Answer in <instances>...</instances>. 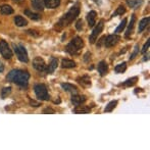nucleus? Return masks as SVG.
I'll list each match as a JSON object with an SVG mask.
<instances>
[{"label":"nucleus","instance_id":"6","mask_svg":"<svg viewBox=\"0 0 150 150\" xmlns=\"http://www.w3.org/2000/svg\"><path fill=\"white\" fill-rule=\"evenodd\" d=\"M0 53L5 59H10L12 57L11 49L9 48V45L7 44V42H5L4 40L0 41Z\"/></svg>","mask_w":150,"mask_h":150},{"label":"nucleus","instance_id":"5","mask_svg":"<svg viewBox=\"0 0 150 150\" xmlns=\"http://www.w3.org/2000/svg\"><path fill=\"white\" fill-rule=\"evenodd\" d=\"M14 52H16V56L21 61L23 62H28L29 57H28V52H27L26 48L22 45H14Z\"/></svg>","mask_w":150,"mask_h":150},{"label":"nucleus","instance_id":"29","mask_svg":"<svg viewBox=\"0 0 150 150\" xmlns=\"http://www.w3.org/2000/svg\"><path fill=\"white\" fill-rule=\"evenodd\" d=\"M127 22H128V20H127V18H124V20L122 21V23L120 24V26L117 28V30H115V33H120V32L124 30L125 27H126V25H127Z\"/></svg>","mask_w":150,"mask_h":150},{"label":"nucleus","instance_id":"38","mask_svg":"<svg viewBox=\"0 0 150 150\" xmlns=\"http://www.w3.org/2000/svg\"><path fill=\"white\" fill-rule=\"evenodd\" d=\"M3 71H4V65L2 64L1 62H0V73H2Z\"/></svg>","mask_w":150,"mask_h":150},{"label":"nucleus","instance_id":"2","mask_svg":"<svg viewBox=\"0 0 150 150\" xmlns=\"http://www.w3.org/2000/svg\"><path fill=\"white\" fill-rule=\"evenodd\" d=\"M79 13H80V7L78 5L74 6V7H71V9H69V11L60 18L58 24H59L60 27L69 26L73 21H75L76 18H77V16H79Z\"/></svg>","mask_w":150,"mask_h":150},{"label":"nucleus","instance_id":"7","mask_svg":"<svg viewBox=\"0 0 150 150\" xmlns=\"http://www.w3.org/2000/svg\"><path fill=\"white\" fill-rule=\"evenodd\" d=\"M103 27H104V22H103V20H101L100 22L97 24L96 28L93 30L92 34H91L89 40H90V43H94L95 41L97 40V37H98L99 35H100V33L102 32L103 30Z\"/></svg>","mask_w":150,"mask_h":150},{"label":"nucleus","instance_id":"35","mask_svg":"<svg viewBox=\"0 0 150 150\" xmlns=\"http://www.w3.org/2000/svg\"><path fill=\"white\" fill-rule=\"evenodd\" d=\"M82 28H83V22L80 20V21H78V23H77V29L78 30H81Z\"/></svg>","mask_w":150,"mask_h":150},{"label":"nucleus","instance_id":"4","mask_svg":"<svg viewBox=\"0 0 150 150\" xmlns=\"http://www.w3.org/2000/svg\"><path fill=\"white\" fill-rule=\"evenodd\" d=\"M35 90L36 96L40 99V100H48L49 99V94H48V90L44 84H37L34 87Z\"/></svg>","mask_w":150,"mask_h":150},{"label":"nucleus","instance_id":"34","mask_svg":"<svg viewBox=\"0 0 150 150\" xmlns=\"http://www.w3.org/2000/svg\"><path fill=\"white\" fill-rule=\"evenodd\" d=\"M43 113H55V110L52 108H45L43 110Z\"/></svg>","mask_w":150,"mask_h":150},{"label":"nucleus","instance_id":"23","mask_svg":"<svg viewBox=\"0 0 150 150\" xmlns=\"http://www.w3.org/2000/svg\"><path fill=\"white\" fill-rule=\"evenodd\" d=\"M149 21H150L149 18H143V20L141 21L140 24H139V33L143 32V30H144V29L146 28L147 26H148Z\"/></svg>","mask_w":150,"mask_h":150},{"label":"nucleus","instance_id":"12","mask_svg":"<svg viewBox=\"0 0 150 150\" xmlns=\"http://www.w3.org/2000/svg\"><path fill=\"white\" fill-rule=\"evenodd\" d=\"M77 81H78V83H80L82 86H84V87H89V86H91V79L89 76H87V75L78 78Z\"/></svg>","mask_w":150,"mask_h":150},{"label":"nucleus","instance_id":"19","mask_svg":"<svg viewBox=\"0 0 150 150\" xmlns=\"http://www.w3.org/2000/svg\"><path fill=\"white\" fill-rule=\"evenodd\" d=\"M61 67L63 69H73L76 67V62L71 59H63L61 61Z\"/></svg>","mask_w":150,"mask_h":150},{"label":"nucleus","instance_id":"20","mask_svg":"<svg viewBox=\"0 0 150 150\" xmlns=\"http://www.w3.org/2000/svg\"><path fill=\"white\" fill-rule=\"evenodd\" d=\"M14 24H16L18 27H25L28 25V22H27V20H25L23 16H18L14 18Z\"/></svg>","mask_w":150,"mask_h":150},{"label":"nucleus","instance_id":"13","mask_svg":"<svg viewBox=\"0 0 150 150\" xmlns=\"http://www.w3.org/2000/svg\"><path fill=\"white\" fill-rule=\"evenodd\" d=\"M56 67H57V59H56V58H51L50 63L48 64V67H46L45 71H47V74H53L54 71L56 69Z\"/></svg>","mask_w":150,"mask_h":150},{"label":"nucleus","instance_id":"39","mask_svg":"<svg viewBox=\"0 0 150 150\" xmlns=\"http://www.w3.org/2000/svg\"><path fill=\"white\" fill-rule=\"evenodd\" d=\"M0 1H3V0H0Z\"/></svg>","mask_w":150,"mask_h":150},{"label":"nucleus","instance_id":"36","mask_svg":"<svg viewBox=\"0 0 150 150\" xmlns=\"http://www.w3.org/2000/svg\"><path fill=\"white\" fill-rule=\"evenodd\" d=\"M30 104L32 105V106L37 107V106H39V105H40V103L39 102H36V101H34V100H31L30 101Z\"/></svg>","mask_w":150,"mask_h":150},{"label":"nucleus","instance_id":"26","mask_svg":"<svg viewBox=\"0 0 150 150\" xmlns=\"http://www.w3.org/2000/svg\"><path fill=\"white\" fill-rule=\"evenodd\" d=\"M127 3L130 5V7L137 8L138 6H140L143 3V1L142 0H127Z\"/></svg>","mask_w":150,"mask_h":150},{"label":"nucleus","instance_id":"21","mask_svg":"<svg viewBox=\"0 0 150 150\" xmlns=\"http://www.w3.org/2000/svg\"><path fill=\"white\" fill-rule=\"evenodd\" d=\"M135 22H136V16H133L132 18H131V22L130 24H129V27H128V30L126 32V38H128L129 36L132 34L133 32V29H134V26H135Z\"/></svg>","mask_w":150,"mask_h":150},{"label":"nucleus","instance_id":"8","mask_svg":"<svg viewBox=\"0 0 150 150\" xmlns=\"http://www.w3.org/2000/svg\"><path fill=\"white\" fill-rule=\"evenodd\" d=\"M120 41V36L117 35H109L107 37H105L104 40V46L107 48L113 47L115 45H117V42Z\"/></svg>","mask_w":150,"mask_h":150},{"label":"nucleus","instance_id":"28","mask_svg":"<svg viewBox=\"0 0 150 150\" xmlns=\"http://www.w3.org/2000/svg\"><path fill=\"white\" fill-rule=\"evenodd\" d=\"M125 12H126V8H125V6L124 5H120L119 7H117V9L112 13V18H113V16H120V14H124Z\"/></svg>","mask_w":150,"mask_h":150},{"label":"nucleus","instance_id":"11","mask_svg":"<svg viewBox=\"0 0 150 150\" xmlns=\"http://www.w3.org/2000/svg\"><path fill=\"white\" fill-rule=\"evenodd\" d=\"M97 69H98L99 74H100L101 77H104L107 73H108V67H107V63L105 61H100L97 67Z\"/></svg>","mask_w":150,"mask_h":150},{"label":"nucleus","instance_id":"37","mask_svg":"<svg viewBox=\"0 0 150 150\" xmlns=\"http://www.w3.org/2000/svg\"><path fill=\"white\" fill-rule=\"evenodd\" d=\"M14 3H18V4H23L25 3V0H12Z\"/></svg>","mask_w":150,"mask_h":150},{"label":"nucleus","instance_id":"22","mask_svg":"<svg viewBox=\"0 0 150 150\" xmlns=\"http://www.w3.org/2000/svg\"><path fill=\"white\" fill-rule=\"evenodd\" d=\"M1 13L4 14V16L12 14L13 13V9H12V7L9 5H2L1 6Z\"/></svg>","mask_w":150,"mask_h":150},{"label":"nucleus","instance_id":"3","mask_svg":"<svg viewBox=\"0 0 150 150\" xmlns=\"http://www.w3.org/2000/svg\"><path fill=\"white\" fill-rule=\"evenodd\" d=\"M84 47V41L82 38L76 37L67 44V52H69V54L74 55V54H79L80 51L83 49Z\"/></svg>","mask_w":150,"mask_h":150},{"label":"nucleus","instance_id":"1","mask_svg":"<svg viewBox=\"0 0 150 150\" xmlns=\"http://www.w3.org/2000/svg\"><path fill=\"white\" fill-rule=\"evenodd\" d=\"M6 79L7 81L12 82L18 86L27 87L29 84V80H30V74L22 69H12L8 73Z\"/></svg>","mask_w":150,"mask_h":150},{"label":"nucleus","instance_id":"27","mask_svg":"<svg viewBox=\"0 0 150 150\" xmlns=\"http://www.w3.org/2000/svg\"><path fill=\"white\" fill-rule=\"evenodd\" d=\"M25 14L26 16H28L29 18H32V20H35V21H37V20H39L40 18V16L38 13H35V12H33V11H31V10H29V9H26L25 10Z\"/></svg>","mask_w":150,"mask_h":150},{"label":"nucleus","instance_id":"30","mask_svg":"<svg viewBox=\"0 0 150 150\" xmlns=\"http://www.w3.org/2000/svg\"><path fill=\"white\" fill-rule=\"evenodd\" d=\"M137 80H138V78H137V77L131 78V79L127 80V81L125 82V83H124V85H125V86H132V85H134V84L136 83V82H137Z\"/></svg>","mask_w":150,"mask_h":150},{"label":"nucleus","instance_id":"15","mask_svg":"<svg viewBox=\"0 0 150 150\" xmlns=\"http://www.w3.org/2000/svg\"><path fill=\"white\" fill-rule=\"evenodd\" d=\"M60 4V0H44V5L48 8H56Z\"/></svg>","mask_w":150,"mask_h":150},{"label":"nucleus","instance_id":"17","mask_svg":"<svg viewBox=\"0 0 150 150\" xmlns=\"http://www.w3.org/2000/svg\"><path fill=\"white\" fill-rule=\"evenodd\" d=\"M91 111L90 107L85 106V105H78L75 109H74V112L75 113H89Z\"/></svg>","mask_w":150,"mask_h":150},{"label":"nucleus","instance_id":"25","mask_svg":"<svg viewBox=\"0 0 150 150\" xmlns=\"http://www.w3.org/2000/svg\"><path fill=\"white\" fill-rule=\"evenodd\" d=\"M117 100L111 101V102H109L108 104L106 105V107H105L104 111H105V112H110V111H112L113 109H115V107H117Z\"/></svg>","mask_w":150,"mask_h":150},{"label":"nucleus","instance_id":"9","mask_svg":"<svg viewBox=\"0 0 150 150\" xmlns=\"http://www.w3.org/2000/svg\"><path fill=\"white\" fill-rule=\"evenodd\" d=\"M33 67H34V69H37L38 71H43L46 69V63L43 58L36 57L35 59L33 60Z\"/></svg>","mask_w":150,"mask_h":150},{"label":"nucleus","instance_id":"33","mask_svg":"<svg viewBox=\"0 0 150 150\" xmlns=\"http://www.w3.org/2000/svg\"><path fill=\"white\" fill-rule=\"evenodd\" d=\"M138 52H139V46L137 45V46H136V48H135V51L133 52V54L131 55L130 59H133V58H135V56H136V54L138 53Z\"/></svg>","mask_w":150,"mask_h":150},{"label":"nucleus","instance_id":"10","mask_svg":"<svg viewBox=\"0 0 150 150\" xmlns=\"http://www.w3.org/2000/svg\"><path fill=\"white\" fill-rule=\"evenodd\" d=\"M86 100H87V98H86V96H84V95L75 94L71 96V102H73V104L76 105V106H78V105H80V104H83Z\"/></svg>","mask_w":150,"mask_h":150},{"label":"nucleus","instance_id":"18","mask_svg":"<svg viewBox=\"0 0 150 150\" xmlns=\"http://www.w3.org/2000/svg\"><path fill=\"white\" fill-rule=\"evenodd\" d=\"M61 87H62V89L64 91H67V92H71V93H74V94H76L77 93V87L74 85H71V84H69V83H64V84H61Z\"/></svg>","mask_w":150,"mask_h":150},{"label":"nucleus","instance_id":"32","mask_svg":"<svg viewBox=\"0 0 150 150\" xmlns=\"http://www.w3.org/2000/svg\"><path fill=\"white\" fill-rule=\"evenodd\" d=\"M149 45H150V40L148 39V40H147V42H146V43H145L144 47H143V49H142V53H145V52H146L147 50H148Z\"/></svg>","mask_w":150,"mask_h":150},{"label":"nucleus","instance_id":"14","mask_svg":"<svg viewBox=\"0 0 150 150\" xmlns=\"http://www.w3.org/2000/svg\"><path fill=\"white\" fill-rule=\"evenodd\" d=\"M31 3H32V6H33L35 9L37 10H42L44 9V0H31Z\"/></svg>","mask_w":150,"mask_h":150},{"label":"nucleus","instance_id":"16","mask_svg":"<svg viewBox=\"0 0 150 150\" xmlns=\"http://www.w3.org/2000/svg\"><path fill=\"white\" fill-rule=\"evenodd\" d=\"M95 18H96V12L94 10L90 11L89 13L87 14V21H88V25H89L90 28L94 27L95 25Z\"/></svg>","mask_w":150,"mask_h":150},{"label":"nucleus","instance_id":"31","mask_svg":"<svg viewBox=\"0 0 150 150\" xmlns=\"http://www.w3.org/2000/svg\"><path fill=\"white\" fill-rule=\"evenodd\" d=\"M10 91H11V88H10V87H8V88H4V89L2 90V93H1L2 98H5V97L7 96V95L10 93Z\"/></svg>","mask_w":150,"mask_h":150},{"label":"nucleus","instance_id":"24","mask_svg":"<svg viewBox=\"0 0 150 150\" xmlns=\"http://www.w3.org/2000/svg\"><path fill=\"white\" fill-rule=\"evenodd\" d=\"M126 69H127V62H122L115 67V73H117V74H122L126 71Z\"/></svg>","mask_w":150,"mask_h":150}]
</instances>
